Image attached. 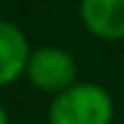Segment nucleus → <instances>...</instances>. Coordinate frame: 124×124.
<instances>
[{
    "label": "nucleus",
    "instance_id": "4",
    "mask_svg": "<svg viewBox=\"0 0 124 124\" xmlns=\"http://www.w3.org/2000/svg\"><path fill=\"white\" fill-rule=\"evenodd\" d=\"M31 53L33 51L25 33L10 20H0V86L25 76Z\"/></svg>",
    "mask_w": 124,
    "mask_h": 124
},
{
    "label": "nucleus",
    "instance_id": "2",
    "mask_svg": "<svg viewBox=\"0 0 124 124\" xmlns=\"http://www.w3.org/2000/svg\"><path fill=\"white\" fill-rule=\"evenodd\" d=\"M76 61L69 51L58 48V46H43L36 48L28 58V69L25 76L36 89L48 94H61L66 89H71L76 84Z\"/></svg>",
    "mask_w": 124,
    "mask_h": 124
},
{
    "label": "nucleus",
    "instance_id": "1",
    "mask_svg": "<svg viewBox=\"0 0 124 124\" xmlns=\"http://www.w3.org/2000/svg\"><path fill=\"white\" fill-rule=\"evenodd\" d=\"M111 94L91 81H76L71 89L56 94L48 106V124H111Z\"/></svg>",
    "mask_w": 124,
    "mask_h": 124
},
{
    "label": "nucleus",
    "instance_id": "5",
    "mask_svg": "<svg viewBox=\"0 0 124 124\" xmlns=\"http://www.w3.org/2000/svg\"><path fill=\"white\" fill-rule=\"evenodd\" d=\"M0 124H10V119H8V111H5V106L0 104Z\"/></svg>",
    "mask_w": 124,
    "mask_h": 124
},
{
    "label": "nucleus",
    "instance_id": "3",
    "mask_svg": "<svg viewBox=\"0 0 124 124\" xmlns=\"http://www.w3.org/2000/svg\"><path fill=\"white\" fill-rule=\"evenodd\" d=\"M81 23L99 41H124V0H81Z\"/></svg>",
    "mask_w": 124,
    "mask_h": 124
}]
</instances>
